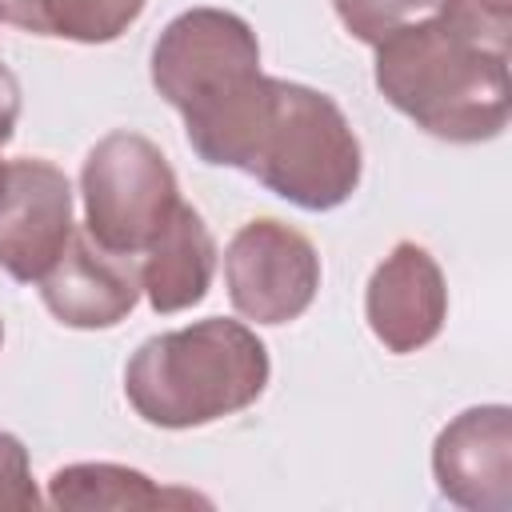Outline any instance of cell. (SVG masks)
Returning a JSON list of instances; mask_svg holds the SVG:
<instances>
[{
	"label": "cell",
	"instance_id": "13",
	"mask_svg": "<svg viewBox=\"0 0 512 512\" xmlns=\"http://www.w3.org/2000/svg\"><path fill=\"white\" fill-rule=\"evenodd\" d=\"M148 0H36V36L76 44H112L124 36Z\"/></svg>",
	"mask_w": 512,
	"mask_h": 512
},
{
	"label": "cell",
	"instance_id": "15",
	"mask_svg": "<svg viewBox=\"0 0 512 512\" xmlns=\"http://www.w3.org/2000/svg\"><path fill=\"white\" fill-rule=\"evenodd\" d=\"M440 0H332L340 24L360 40V44H380L388 32L436 12Z\"/></svg>",
	"mask_w": 512,
	"mask_h": 512
},
{
	"label": "cell",
	"instance_id": "18",
	"mask_svg": "<svg viewBox=\"0 0 512 512\" xmlns=\"http://www.w3.org/2000/svg\"><path fill=\"white\" fill-rule=\"evenodd\" d=\"M4 172H8V164L0 160V196H4Z\"/></svg>",
	"mask_w": 512,
	"mask_h": 512
},
{
	"label": "cell",
	"instance_id": "9",
	"mask_svg": "<svg viewBox=\"0 0 512 512\" xmlns=\"http://www.w3.org/2000/svg\"><path fill=\"white\" fill-rule=\"evenodd\" d=\"M364 316L388 352L408 356L428 348L448 320V284L436 256L416 240L392 244L368 276Z\"/></svg>",
	"mask_w": 512,
	"mask_h": 512
},
{
	"label": "cell",
	"instance_id": "19",
	"mask_svg": "<svg viewBox=\"0 0 512 512\" xmlns=\"http://www.w3.org/2000/svg\"><path fill=\"white\" fill-rule=\"evenodd\" d=\"M0 344H4V320H0Z\"/></svg>",
	"mask_w": 512,
	"mask_h": 512
},
{
	"label": "cell",
	"instance_id": "4",
	"mask_svg": "<svg viewBox=\"0 0 512 512\" xmlns=\"http://www.w3.org/2000/svg\"><path fill=\"white\" fill-rule=\"evenodd\" d=\"M84 228L96 244L120 256H140L180 204V184L168 156L140 132L100 136L80 168Z\"/></svg>",
	"mask_w": 512,
	"mask_h": 512
},
{
	"label": "cell",
	"instance_id": "8",
	"mask_svg": "<svg viewBox=\"0 0 512 512\" xmlns=\"http://www.w3.org/2000/svg\"><path fill=\"white\" fill-rule=\"evenodd\" d=\"M432 476L448 504L468 512L512 508V408L476 404L452 416L432 444Z\"/></svg>",
	"mask_w": 512,
	"mask_h": 512
},
{
	"label": "cell",
	"instance_id": "2",
	"mask_svg": "<svg viewBox=\"0 0 512 512\" xmlns=\"http://www.w3.org/2000/svg\"><path fill=\"white\" fill-rule=\"evenodd\" d=\"M372 48L380 96L428 136L484 144L508 128V56L456 36L436 12Z\"/></svg>",
	"mask_w": 512,
	"mask_h": 512
},
{
	"label": "cell",
	"instance_id": "5",
	"mask_svg": "<svg viewBox=\"0 0 512 512\" xmlns=\"http://www.w3.org/2000/svg\"><path fill=\"white\" fill-rule=\"evenodd\" d=\"M260 76V40L228 8H188L164 24L152 44V88L196 120Z\"/></svg>",
	"mask_w": 512,
	"mask_h": 512
},
{
	"label": "cell",
	"instance_id": "1",
	"mask_svg": "<svg viewBox=\"0 0 512 512\" xmlns=\"http://www.w3.org/2000/svg\"><path fill=\"white\" fill-rule=\"evenodd\" d=\"M224 168L256 176L304 212H332L360 188L364 156L344 108L328 92L264 76L228 144Z\"/></svg>",
	"mask_w": 512,
	"mask_h": 512
},
{
	"label": "cell",
	"instance_id": "12",
	"mask_svg": "<svg viewBox=\"0 0 512 512\" xmlns=\"http://www.w3.org/2000/svg\"><path fill=\"white\" fill-rule=\"evenodd\" d=\"M48 504L56 508H212V500L192 488H168L140 468L108 464V460L56 468L48 480Z\"/></svg>",
	"mask_w": 512,
	"mask_h": 512
},
{
	"label": "cell",
	"instance_id": "6",
	"mask_svg": "<svg viewBox=\"0 0 512 512\" xmlns=\"http://www.w3.org/2000/svg\"><path fill=\"white\" fill-rule=\"evenodd\" d=\"M224 284L244 320L288 324L304 316L320 292V252L300 228L260 216L228 240Z\"/></svg>",
	"mask_w": 512,
	"mask_h": 512
},
{
	"label": "cell",
	"instance_id": "16",
	"mask_svg": "<svg viewBox=\"0 0 512 512\" xmlns=\"http://www.w3.org/2000/svg\"><path fill=\"white\" fill-rule=\"evenodd\" d=\"M40 508V492L32 480L28 448L20 436L0 428V512H32Z\"/></svg>",
	"mask_w": 512,
	"mask_h": 512
},
{
	"label": "cell",
	"instance_id": "7",
	"mask_svg": "<svg viewBox=\"0 0 512 512\" xmlns=\"http://www.w3.org/2000/svg\"><path fill=\"white\" fill-rule=\"evenodd\" d=\"M72 232L68 176L40 156L8 160L0 196V268L20 284H36L56 264Z\"/></svg>",
	"mask_w": 512,
	"mask_h": 512
},
{
	"label": "cell",
	"instance_id": "3",
	"mask_svg": "<svg viewBox=\"0 0 512 512\" xmlns=\"http://www.w3.org/2000/svg\"><path fill=\"white\" fill-rule=\"evenodd\" d=\"M268 376L272 360L264 340L240 320L208 316L148 336L124 368V396L144 424L204 428L252 408Z\"/></svg>",
	"mask_w": 512,
	"mask_h": 512
},
{
	"label": "cell",
	"instance_id": "11",
	"mask_svg": "<svg viewBox=\"0 0 512 512\" xmlns=\"http://www.w3.org/2000/svg\"><path fill=\"white\" fill-rule=\"evenodd\" d=\"M140 292L148 296L152 312L172 316L200 304L212 288L216 272V236L192 204H176L168 224L152 236L140 252Z\"/></svg>",
	"mask_w": 512,
	"mask_h": 512
},
{
	"label": "cell",
	"instance_id": "10",
	"mask_svg": "<svg viewBox=\"0 0 512 512\" xmlns=\"http://www.w3.org/2000/svg\"><path fill=\"white\" fill-rule=\"evenodd\" d=\"M48 312L68 328H116L140 300V268L132 256L108 252L92 232H72L56 264L36 280Z\"/></svg>",
	"mask_w": 512,
	"mask_h": 512
},
{
	"label": "cell",
	"instance_id": "17",
	"mask_svg": "<svg viewBox=\"0 0 512 512\" xmlns=\"http://www.w3.org/2000/svg\"><path fill=\"white\" fill-rule=\"evenodd\" d=\"M16 120H20V84L8 68H0V148L12 140Z\"/></svg>",
	"mask_w": 512,
	"mask_h": 512
},
{
	"label": "cell",
	"instance_id": "14",
	"mask_svg": "<svg viewBox=\"0 0 512 512\" xmlns=\"http://www.w3.org/2000/svg\"><path fill=\"white\" fill-rule=\"evenodd\" d=\"M436 16L464 40L508 56L512 40V0H440Z\"/></svg>",
	"mask_w": 512,
	"mask_h": 512
},
{
	"label": "cell",
	"instance_id": "20",
	"mask_svg": "<svg viewBox=\"0 0 512 512\" xmlns=\"http://www.w3.org/2000/svg\"><path fill=\"white\" fill-rule=\"evenodd\" d=\"M0 68H4V60H0Z\"/></svg>",
	"mask_w": 512,
	"mask_h": 512
}]
</instances>
